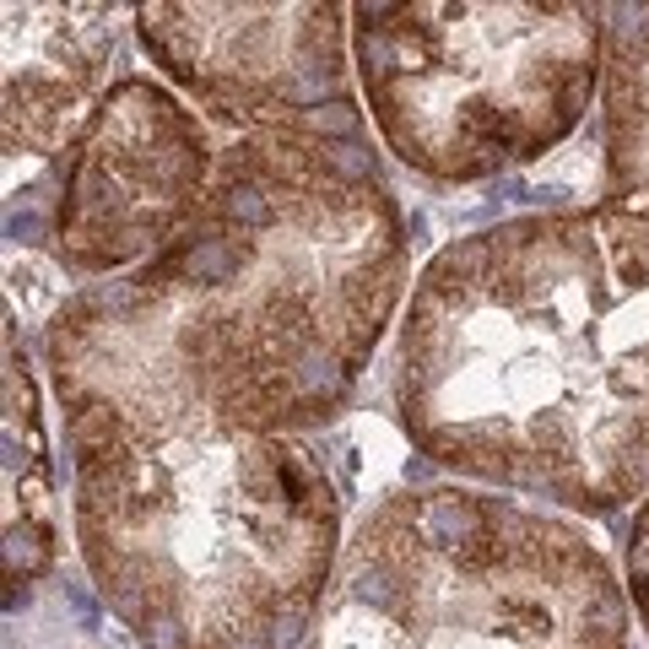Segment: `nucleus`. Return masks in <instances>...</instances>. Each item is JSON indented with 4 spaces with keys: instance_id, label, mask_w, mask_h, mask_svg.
I'll list each match as a JSON object with an SVG mask.
<instances>
[{
    "instance_id": "7ed1b4c3",
    "label": "nucleus",
    "mask_w": 649,
    "mask_h": 649,
    "mask_svg": "<svg viewBox=\"0 0 649 649\" xmlns=\"http://www.w3.org/2000/svg\"><path fill=\"white\" fill-rule=\"evenodd\" d=\"M109 287L211 417L298 439L352 401L412 298V238L352 130H244L190 228Z\"/></svg>"
},
{
    "instance_id": "0eeeda50",
    "label": "nucleus",
    "mask_w": 649,
    "mask_h": 649,
    "mask_svg": "<svg viewBox=\"0 0 649 649\" xmlns=\"http://www.w3.org/2000/svg\"><path fill=\"white\" fill-rule=\"evenodd\" d=\"M136 33L184 98L244 130H352L336 6H141Z\"/></svg>"
},
{
    "instance_id": "39448f33",
    "label": "nucleus",
    "mask_w": 649,
    "mask_h": 649,
    "mask_svg": "<svg viewBox=\"0 0 649 649\" xmlns=\"http://www.w3.org/2000/svg\"><path fill=\"white\" fill-rule=\"evenodd\" d=\"M601 6H352L368 119L406 168L482 184L563 147L606 76Z\"/></svg>"
},
{
    "instance_id": "423d86ee",
    "label": "nucleus",
    "mask_w": 649,
    "mask_h": 649,
    "mask_svg": "<svg viewBox=\"0 0 649 649\" xmlns=\"http://www.w3.org/2000/svg\"><path fill=\"white\" fill-rule=\"evenodd\" d=\"M217 152L184 98L152 76H119L60 152L55 255L71 276L141 271L201 211Z\"/></svg>"
},
{
    "instance_id": "6e6552de",
    "label": "nucleus",
    "mask_w": 649,
    "mask_h": 649,
    "mask_svg": "<svg viewBox=\"0 0 649 649\" xmlns=\"http://www.w3.org/2000/svg\"><path fill=\"white\" fill-rule=\"evenodd\" d=\"M114 6H6V152L44 157L98 103L114 55Z\"/></svg>"
},
{
    "instance_id": "1a4fd4ad",
    "label": "nucleus",
    "mask_w": 649,
    "mask_h": 649,
    "mask_svg": "<svg viewBox=\"0 0 649 649\" xmlns=\"http://www.w3.org/2000/svg\"><path fill=\"white\" fill-rule=\"evenodd\" d=\"M606 17V190L590 211L612 276L649 309V6H617Z\"/></svg>"
},
{
    "instance_id": "20e7f679",
    "label": "nucleus",
    "mask_w": 649,
    "mask_h": 649,
    "mask_svg": "<svg viewBox=\"0 0 649 649\" xmlns=\"http://www.w3.org/2000/svg\"><path fill=\"white\" fill-rule=\"evenodd\" d=\"M585 525L487 487H406L341 541L309 649H633Z\"/></svg>"
},
{
    "instance_id": "f03ea898",
    "label": "nucleus",
    "mask_w": 649,
    "mask_h": 649,
    "mask_svg": "<svg viewBox=\"0 0 649 649\" xmlns=\"http://www.w3.org/2000/svg\"><path fill=\"white\" fill-rule=\"evenodd\" d=\"M395 412L433 466L498 493L585 514L649 498V309L590 206L476 228L422 266Z\"/></svg>"
},
{
    "instance_id": "f257e3e1",
    "label": "nucleus",
    "mask_w": 649,
    "mask_h": 649,
    "mask_svg": "<svg viewBox=\"0 0 649 649\" xmlns=\"http://www.w3.org/2000/svg\"><path fill=\"white\" fill-rule=\"evenodd\" d=\"M71 525L147 649H298L341 563V503L303 439L228 428L147 325L87 282L49 314Z\"/></svg>"
}]
</instances>
